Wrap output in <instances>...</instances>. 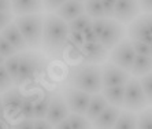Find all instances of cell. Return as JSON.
<instances>
[{"label":"cell","instance_id":"cell-1","mask_svg":"<svg viewBox=\"0 0 152 129\" xmlns=\"http://www.w3.org/2000/svg\"><path fill=\"white\" fill-rule=\"evenodd\" d=\"M69 23H66L63 19H60L55 14L45 15L42 26L41 48L52 56L59 55L69 43Z\"/></svg>","mask_w":152,"mask_h":129},{"label":"cell","instance_id":"cell-2","mask_svg":"<svg viewBox=\"0 0 152 129\" xmlns=\"http://www.w3.org/2000/svg\"><path fill=\"white\" fill-rule=\"evenodd\" d=\"M71 88L80 89L89 95L100 93L102 85V67L99 64H82L71 73Z\"/></svg>","mask_w":152,"mask_h":129},{"label":"cell","instance_id":"cell-3","mask_svg":"<svg viewBox=\"0 0 152 129\" xmlns=\"http://www.w3.org/2000/svg\"><path fill=\"white\" fill-rule=\"evenodd\" d=\"M14 23L19 29V32H21L22 37L26 41L29 48H32V50L41 48L44 15L42 14L21 15V17L15 18Z\"/></svg>","mask_w":152,"mask_h":129},{"label":"cell","instance_id":"cell-4","mask_svg":"<svg viewBox=\"0 0 152 129\" xmlns=\"http://www.w3.org/2000/svg\"><path fill=\"white\" fill-rule=\"evenodd\" d=\"M44 56L39 52L25 51L19 54V70H18L17 84H25L37 78L44 70Z\"/></svg>","mask_w":152,"mask_h":129},{"label":"cell","instance_id":"cell-5","mask_svg":"<svg viewBox=\"0 0 152 129\" xmlns=\"http://www.w3.org/2000/svg\"><path fill=\"white\" fill-rule=\"evenodd\" d=\"M149 104L145 97L142 88L140 85V81L136 77H130L129 81L125 85V97H124V106L125 110L129 111H141L147 108Z\"/></svg>","mask_w":152,"mask_h":129},{"label":"cell","instance_id":"cell-6","mask_svg":"<svg viewBox=\"0 0 152 129\" xmlns=\"http://www.w3.org/2000/svg\"><path fill=\"white\" fill-rule=\"evenodd\" d=\"M126 36L129 40L152 45V14H140L133 19L126 28Z\"/></svg>","mask_w":152,"mask_h":129},{"label":"cell","instance_id":"cell-7","mask_svg":"<svg viewBox=\"0 0 152 129\" xmlns=\"http://www.w3.org/2000/svg\"><path fill=\"white\" fill-rule=\"evenodd\" d=\"M108 59H110L108 62L114 63L118 67L124 69L125 72L130 73V69L136 59V52L132 47L130 40L124 39L121 43H118L108 54Z\"/></svg>","mask_w":152,"mask_h":129},{"label":"cell","instance_id":"cell-8","mask_svg":"<svg viewBox=\"0 0 152 129\" xmlns=\"http://www.w3.org/2000/svg\"><path fill=\"white\" fill-rule=\"evenodd\" d=\"M126 36V28L115 19H107L106 28L99 37V43L107 51L113 50L118 43H121Z\"/></svg>","mask_w":152,"mask_h":129},{"label":"cell","instance_id":"cell-9","mask_svg":"<svg viewBox=\"0 0 152 129\" xmlns=\"http://www.w3.org/2000/svg\"><path fill=\"white\" fill-rule=\"evenodd\" d=\"M130 78V74L125 72L124 69L118 67L111 62H106L102 66V85L103 88H111V86L126 85Z\"/></svg>","mask_w":152,"mask_h":129},{"label":"cell","instance_id":"cell-10","mask_svg":"<svg viewBox=\"0 0 152 129\" xmlns=\"http://www.w3.org/2000/svg\"><path fill=\"white\" fill-rule=\"evenodd\" d=\"M63 97H64V100H66V104H67L70 113L85 115L92 95H89L86 92H82L80 89H75V88H67V89L64 91Z\"/></svg>","mask_w":152,"mask_h":129},{"label":"cell","instance_id":"cell-11","mask_svg":"<svg viewBox=\"0 0 152 129\" xmlns=\"http://www.w3.org/2000/svg\"><path fill=\"white\" fill-rule=\"evenodd\" d=\"M69 115H70V110H69L67 104H66V100H64L63 95L53 93L52 97H51L50 108H48L45 119L50 122L52 126H55V125H58L59 122L67 119Z\"/></svg>","mask_w":152,"mask_h":129},{"label":"cell","instance_id":"cell-12","mask_svg":"<svg viewBox=\"0 0 152 129\" xmlns=\"http://www.w3.org/2000/svg\"><path fill=\"white\" fill-rule=\"evenodd\" d=\"M140 15L138 0H117L114 19L122 25H129Z\"/></svg>","mask_w":152,"mask_h":129},{"label":"cell","instance_id":"cell-13","mask_svg":"<svg viewBox=\"0 0 152 129\" xmlns=\"http://www.w3.org/2000/svg\"><path fill=\"white\" fill-rule=\"evenodd\" d=\"M23 100V95L18 89H12L4 92L1 96V103L4 108V117L7 118H17L21 117V106Z\"/></svg>","mask_w":152,"mask_h":129},{"label":"cell","instance_id":"cell-14","mask_svg":"<svg viewBox=\"0 0 152 129\" xmlns=\"http://www.w3.org/2000/svg\"><path fill=\"white\" fill-rule=\"evenodd\" d=\"M80 55L82 56V61L89 64L103 63L108 58V51L99 43H85L80 48Z\"/></svg>","mask_w":152,"mask_h":129},{"label":"cell","instance_id":"cell-15","mask_svg":"<svg viewBox=\"0 0 152 129\" xmlns=\"http://www.w3.org/2000/svg\"><path fill=\"white\" fill-rule=\"evenodd\" d=\"M53 14L56 15V17H59L60 19H63L66 23H69L73 19L85 14L84 3H80V1H75V0H67Z\"/></svg>","mask_w":152,"mask_h":129},{"label":"cell","instance_id":"cell-16","mask_svg":"<svg viewBox=\"0 0 152 129\" xmlns=\"http://www.w3.org/2000/svg\"><path fill=\"white\" fill-rule=\"evenodd\" d=\"M44 10L42 0H11V12L21 15L41 14Z\"/></svg>","mask_w":152,"mask_h":129},{"label":"cell","instance_id":"cell-17","mask_svg":"<svg viewBox=\"0 0 152 129\" xmlns=\"http://www.w3.org/2000/svg\"><path fill=\"white\" fill-rule=\"evenodd\" d=\"M0 34L7 40L8 43L11 44V47H12L17 52H25V51L29 50L28 44H26V41L23 40L21 32H19V29L17 28V25H15L14 22H11L10 25L6 26V28L0 32Z\"/></svg>","mask_w":152,"mask_h":129},{"label":"cell","instance_id":"cell-18","mask_svg":"<svg viewBox=\"0 0 152 129\" xmlns=\"http://www.w3.org/2000/svg\"><path fill=\"white\" fill-rule=\"evenodd\" d=\"M121 108L114 107V106H107L103 113L95 119L92 124V129H113L115 122H117L118 117H119Z\"/></svg>","mask_w":152,"mask_h":129},{"label":"cell","instance_id":"cell-19","mask_svg":"<svg viewBox=\"0 0 152 129\" xmlns=\"http://www.w3.org/2000/svg\"><path fill=\"white\" fill-rule=\"evenodd\" d=\"M107 106H108V103H107V100L102 95V92L92 95L91 102H89V106H88V110L85 113V118L88 119L89 122H93L102 114L103 110H104Z\"/></svg>","mask_w":152,"mask_h":129},{"label":"cell","instance_id":"cell-20","mask_svg":"<svg viewBox=\"0 0 152 129\" xmlns=\"http://www.w3.org/2000/svg\"><path fill=\"white\" fill-rule=\"evenodd\" d=\"M102 95L107 100L110 106L121 108L124 106V97H125V85L111 86V88H103Z\"/></svg>","mask_w":152,"mask_h":129},{"label":"cell","instance_id":"cell-21","mask_svg":"<svg viewBox=\"0 0 152 129\" xmlns=\"http://www.w3.org/2000/svg\"><path fill=\"white\" fill-rule=\"evenodd\" d=\"M51 97H52V95L50 92H44L37 95L33 99V103H34V119H45L48 108H50Z\"/></svg>","mask_w":152,"mask_h":129},{"label":"cell","instance_id":"cell-22","mask_svg":"<svg viewBox=\"0 0 152 129\" xmlns=\"http://www.w3.org/2000/svg\"><path fill=\"white\" fill-rule=\"evenodd\" d=\"M151 72H152V58L136 55V59L130 69V74L137 78V77H142V75L148 74Z\"/></svg>","mask_w":152,"mask_h":129},{"label":"cell","instance_id":"cell-23","mask_svg":"<svg viewBox=\"0 0 152 129\" xmlns=\"http://www.w3.org/2000/svg\"><path fill=\"white\" fill-rule=\"evenodd\" d=\"M113 129H137V114L134 111L121 110Z\"/></svg>","mask_w":152,"mask_h":129},{"label":"cell","instance_id":"cell-24","mask_svg":"<svg viewBox=\"0 0 152 129\" xmlns=\"http://www.w3.org/2000/svg\"><path fill=\"white\" fill-rule=\"evenodd\" d=\"M84 7H85V14L89 15L92 19L106 18L102 0H86L84 4Z\"/></svg>","mask_w":152,"mask_h":129},{"label":"cell","instance_id":"cell-25","mask_svg":"<svg viewBox=\"0 0 152 129\" xmlns=\"http://www.w3.org/2000/svg\"><path fill=\"white\" fill-rule=\"evenodd\" d=\"M4 69L8 73V75L11 77L12 83H17V77H18V70H19V54H15L12 56L7 58L4 61Z\"/></svg>","mask_w":152,"mask_h":129},{"label":"cell","instance_id":"cell-26","mask_svg":"<svg viewBox=\"0 0 152 129\" xmlns=\"http://www.w3.org/2000/svg\"><path fill=\"white\" fill-rule=\"evenodd\" d=\"M92 21L93 19L89 17V15L84 14L81 17H78V18L73 19L71 22H69V29H70L71 32H84L85 29L88 28V26L92 25Z\"/></svg>","mask_w":152,"mask_h":129},{"label":"cell","instance_id":"cell-27","mask_svg":"<svg viewBox=\"0 0 152 129\" xmlns=\"http://www.w3.org/2000/svg\"><path fill=\"white\" fill-rule=\"evenodd\" d=\"M137 129H152V106L138 111Z\"/></svg>","mask_w":152,"mask_h":129},{"label":"cell","instance_id":"cell-28","mask_svg":"<svg viewBox=\"0 0 152 129\" xmlns=\"http://www.w3.org/2000/svg\"><path fill=\"white\" fill-rule=\"evenodd\" d=\"M67 119L70 122L71 129H92V124L85 118V115L70 113Z\"/></svg>","mask_w":152,"mask_h":129},{"label":"cell","instance_id":"cell-29","mask_svg":"<svg viewBox=\"0 0 152 129\" xmlns=\"http://www.w3.org/2000/svg\"><path fill=\"white\" fill-rule=\"evenodd\" d=\"M138 81H140L142 92H144L145 97H147V100H148V104L152 106V72L142 75V77H140Z\"/></svg>","mask_w":152,"mask_h":129},{"label":"cell","instance_id":"cell-30","mask_svg":"<svg viewBox=\"0 0 152 129\" xmlns=\"http://www.w3.org/2000/svg\"><path fill=\"white\" fill-rule=\"evenodd\" d=\"M21 115L25 119H34V103L30 97H23L21 106Z\"/></svg>","mask_w":152,"mask_h":129},{"label":"cell","instance_id":"cell-31","mask_svg":"<svg viewBox=\"0 0 152 129\" xmlns=\"http://www.w3.org/2000/svg\"><path fill=\"white\" fill-rule=\"evenodd\" d=\"M12 84L14 83H12L11 77L8 75V73L6 72L4 66L1 64V66H0V93H4V92H7V91H10Z\"/></svg>","mask_w":152,"mask_h":129},{"label":"cell","instance_id":"cell-32","mask_svg":"<svg viewBox=\"0 0 152 129\" xmlns=\"http://www.w3.org/2000/svg\"><path fill=\"white\" fill-rule=\"evenodd\" d=\"M15 54H17V51L11 47V44L8 43L7 40L0 34V55H1L4 59H7V58L12 56V55H15Z\"/></svg>","mask_w":152,"mask_h":129},{"label":"cell","instance_id":"cell-33","mask_svg":"<svg viewBox=\"0 0 152 129\" xmlns=\"http://www.w3.org/2000/svg\"><path fill=\"white\" fill-rule=\"evenodd\" d=\"M132 41V47L134 50L136 55H141V56H151V45L141 41H134V40H130Z\"/></svg>","mask_w":152,"mask_h":129},{"label":"cell","instance_id":"cell-34","mask_svg":"<svg viewBox=\"0 0 152 129\" xmlns=\"http://www.w3.org/2000/svg\"><path fill=\"white\" fill-rule=\"evenodd\" d=\"M103 10H104V15L107 19L114 18V12H115V4L117 0H102Z\"/></svg>","mask_w":152,"mask_h":129},{"label":"cell","instance_id":"cell-35","mask_svg":"<svg viewBox=\"0 0 152 129\" xmlns=\"http://www.w3.org/2000/svg\"><path fill=\"white\" fill-rule=\"evenodd\" d=\"M64 1L67 0H42V6H44V10H47L50 14H53Z\"/></svg>","mask_w":152,"mask_h":129},{"label":"cell","instance_id":"cell-36","mask_svg":"<svg viewBox=\"0 0 152 129\" xmlns=\"http://www.w3.org/2000/svg\"><path fill=\"white\" fill-rule=\"evenodd\" d=\"M69 43H71L73 45L81 48L82 45L85 44V39H84V34L81 32H71L69 33Z\"/></svg>","mask_w":152,"mask_h":129},{"label":"cell","instance_id":"cell-37","mask_svg":"<svg viewBox=\"0 0 152 129\" xmlns=\"http://www.w3.org/2000/svg\"><path fill=\"white\" fill-rule=\"evenodd\" d=\"M106 23H107V18H99L92 21V29L95 32V34L97 36V40H99L100 34H102L104 28H106Z\"/></svg>","mask_w":152,"mask_h":129},{"label":"cell","instance_id":"cell-38","mask_svg":"<svg viewBox=\"0 0 152 129\" xmlns=\"http://www.w3.org/2000/svg\"><path fill=\"white\" fill-rule=\"evenodd\" d=\"M12 19H14L12 12H0V32L7 25H10Z\"/></svg>","mask_w":152,"mask_h":129},{"label":"cell","instance_id":"cell-39","mask_svg":"<svg viewBox=\"0 0 152 129\" xmlns=\"http://www.w3.org/2000/svg\"><path fill=\"white\" fill-rule=\"evenodd\" d=\"M82 34H84L85 43H96V41H99V40H97V36H96L95 32H93L92 25L85 29L84 32H82Z\"/></svg>","mask_w":152,"mask_h":129},{"label":"cell","instance_id":"cell-40","mask_svg":"<svg viewBox=\"0 0 152 129\" xmlns=\"http://www.w3.org/2000/svg\"><path fill=\"white\" fill-rule=\"evenodd\" d=\"M11 129H34L33 126V119H21V121H18L17 124L11 126Z\"/></svg>","mask_w":152,"mask_h":129},{"label":"cell","instance_id":"cell-41","mask_svg":"<svg viewBox=\"0 0 152 129\" xmlns=\"http://www.w3.org/2000/svg\"><path fill=\"white\" fill-rule=\"evenodd\" d=\"M138 6L144 14H152V0H138Z\"/></svg>","mask_w":152,"mask_h":129},{"label":"cell","instance_id":"cell-42","mask_svg":"<svg viewBox=\"0 0 152 129\" xmlns=\"http://www.w3.org/2000/svg\"><path fill=\"white\" fill-rule=\"evenodd\" d=\"M33 126L34 129H53V126L47 119H33Z\"/></svg>","mask_w":152,"mask_h":129},{"label":"cell","instance_id":"cell-43","mask_svg":"<svg viewBox=\"0 0 152 129\" xmlns=\"http://www.w3.org/2000/svg\"><path fill=\"white\" fill-rule=\"evenodd\" d=\"M0 12H11V0H0Z\"/></svg>","mask_w":152,"mask_h":129},{"label":"cell","instance_id":"cell-44","mask_svg":"<svg viewBox=\"0 0 152 129\" xmlns=\"http://www.w3.org/2000/svg\"><path fill=\"white\" fill-rule=\"evenodd\" d=\"M53 129H71V126H70V122H69V119H64V121L59 122L58 125L53 126Z\"/></svg>","mask_w":152,"mask_h":129},{"label":"cell","instance_id":"cell-45","mask_svg":"<svg viewBox=\"0 0 152 129\" xmlns=\"http://www.w3.org/2000/svg\"><path fill=\"white\" fill-rule=\"evenodd\" d=\"M0 129H11V126H10V124H8V121L6 119V117L0 118Z\"/></svg>","mask_w":152,"mask_h":129},{"label":"cell","instance_id":"cell-46","mask_svg":"<svg viewBox=\"0 0 152 129\" xmlns=\"http://www.w3.org/2000/svg\"><path fill=\"white\" fill-rule=\"evenodd\" d=\"M4 117V108H3V103H1V96H0V118Z\"/></svg>","mask_w":152,"mask_h":129},{"label":"cell","instance_id":"cell-47","mask_svg":"<svg viewBox=\"0 0 152 129\" xmlns=\"http://www.w3.org/2000/svg\"><path fill=\"white\" fill-rule=\"evenodd\" d=\"M4 61H6V59H4V58L0 55V66H1V64H4Z\"/></svg>","mask_w":152,"mask_h":129},{"label":"cell","instance_id":"cell-48","mask_svg":"<svg viewBox=\"0 0 152 129\" xmlns=\"http://www.w3.org/2000/svg\"><path fill=\"white\" fill-rule=\"evenodd\" d=\"M75 1H80V3H85L86 0H75Z\"/></svg>","mask_w":152,"mask_h":129},{"label":"cell","instance_id":"cell-49","mask_svg":"<svg viewBox=\"0 0 152 129\" xmlns=\"http://www.w3.org/2000/svg\"><path fill=\"white\" fill-rule=\"evenodd\" d=\"M151 58H152V45H151Z\"/></svg>","mask_w":152,"mask_h":129}]
</instances>
